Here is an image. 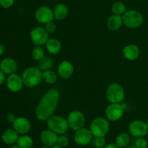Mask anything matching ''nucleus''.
<instances>
[{"label": "nucleus", "mask_w": 148, "mask_h": 148, "mask_svg": "<svg viewBox=\"0 0 148 148\" xmlns=\"http://www.w3.org/2000/svg\"><path fill=\"white\" fill-rule=\"evenodd\" d=\"M59 91L55 88L49 90L43 95L39 101L36 109V116L40 121H47L49 118L53 116V113L59 104Z\"/></svg>", "instance_id": "1"}, {"label": "nucleus", "mask_w": 148, "mask_h": 148, "mask_svg": "<svg viewBox=\"0 0 148 148\" xmlns=\"http://www.w3.org/2000/svg\"><path fill=\"white\" fill-rule=\"evenodd\" d=\"M43 72L38 67L30 66L25 69L22 75L23 84L27 88H34L40 84L42 78Z\"/></svg>", "instance_id": "2"}, {"label": "nucleus", "mask_w": 148, "mask_h": 148, "mask_svg": "<svg viewBox=\"0 0 148 148\" xmlns=\"http://www.w3.org/2000/svg\"><path fill=\"white\" fill-rule=\"evenodd\" d=\"M123 23L127 27L135 29L143 23V16L140 12L134 10H127L122 15Z\"/></svg>", "instance_id": "3"}, {"label": "nucleus", "mask_w": 148, "mask_h": 148, "mask_svg": "<svg viewBox=\"0 0 148 148\" xmlns=\"http://www.w3.org/2000/svg\"><path fill=\"white\" fill-rule=\"evenodd\" d=\"M110 130V124L108 120L103 117H98L92 121L90 127V130L92 136L105 137Z\"/></svg>", "instance_id": "4"}, {"label": "nucleus", "mask_w": 148, "mask_h": 148, "mask_svg": "<svg viewBox=\"0 0 148 148\" xmlns=\"http://www.w3.org/2000/svg\"><path fill=\"white\" fill-rule=\"evenodd\" d=\"M46 121L48 127L57 134H64L69 128L67 119L59 116H51Z\"/></svg>", "instance_id": "5"}, {"label": "nucleus", "mask_w": 148, "mask_h": 148, "mask_svg": "<svg viewBox=\"0 0 148 148\" xmlns=\"http://www.w3.org/2000/svg\"><path fill=\"white\" fill-rule=\"evenodd\" d=\"M124 96V90L120 84L112 83L107 88L106 98L111 103H120Z\"/></svg>", "instance_id": "6"}, {"label": "nucleus", "mask_w": 148, "mask_h": 148, "mask_svg": "<svg viewBox=\"0 0 148 148\" xmlns=\"http://www.w3.org/2000/svg\"><path fill=\"white\" fill-rule=\"evenodd\" d=\"M66 119L69 128L73 131H77L83 128L85 126V117L84 114L79 111H73L69 113Z\"/></svg>", "instance_id": "7"}, {"label": "nucleus", "mask_w": 148, "mask_h": 148, "mask_svg": "<svg viewBox=\"0 0 148 148\" xmlns=\"http://www.w3.org/2000/svg\"><path fill=\"white\" fill-rule=\"evenodd\" d=\"M49 34L45 27H36L30 32V39L36 46H43L49 40Z\"/></svg>", "instance_id": "8"}, {"label": "nucleus", "mask_w": 148, "mask_h": 148, "mask_svg": "<svg viewBox=\"0 0 148 148\" xmlns=\"http://www.w3.org/2000/svg\"><path fill=\"white\" fill-rule=\"evenodd\" d=\"M130 134L135 137H143L148 133V127L146 122L142 120H134L129 126Z\"/></svg>", "instance_id": "9"}, {"label": "nucleus", "mask_w": 148, "mask_h": 148, "mask_svg": "<svg viewBox=\"0 0 148 148\" xmlns=\"http://www.w3.org/2000/svg\"><path fill=\"white\" fill-rule=\"evenodd\" d=\"M124 105L120 103H111L106 109L107 119L111 121H118L124 114Z\"/></svg>", "instance_id": "10"}, {"label": "nucleus", "mask_w": 148, "mask_h": 148, "mask_svg": "<svg viewBox=\"0 0 148 148\" xmlns=\"http://www.w3.org/2000/svg\"><path fill=\"white\" fill-rule=\"evenodd\" d=\"M35 16L37 21L42 24H46L47 23L51 22L54 18L53 10L47 6H41L38 7L36 10Z\"/></svg>", "instance_id": "11"}, {"label": "nucleus", "mask_w": 148, "mask_h": 148, "mask_svg": "<svg viewBox=\"0 0 148 148\" xmlns=\"http://www.w3.org/2000/svg\"><path fill=\"white\" fill-rule=\"evenodd\" d=\"M92 137V134L90 130L83 127L77 131H75L74 140L78 145L85 146L90 143Z\"/></svg>", "instance_id": "12"}, {"label": "nucleus", "mask_w": 148, "mask_h": 148, "mask_svg": "<svg viewBox=\"0 0 148 148\" xmlns=\"http://www.w3.org/2000/svg\"><path fill=\"white\" fill-rule=\"evenodd\" d=\"M13 124V129L20 134H26L30 132L31 125L28 119L25 117H17L14 120Z\"/></svg>", "instance_id": "13"}, {"label": "nucleus", "mask_w": 148, "mask_h": 148, "mask_svg": "<svg viewBox=\"0 0 148 148\" xmlns=\"http://www.w3.org/2000/svg\"><path fill=\"white\" fill-rule=\"evenodd\" d=\"M23 85L24 84L22 77L15 73L10 75L7 79V87L11 92H18L23 88Z\"/></svg>", "instance_id": "14"}, {"label": "nucleus", "mask_w": 148, "mask_h": 148, "mask_svg": "<svg viewBox=\"0 0 148 148\" xmlns=\"http://www.w3.org/2000/svg\"><path fill=\"white\" fill-rule=\"evenodd\" d=\"M58 134L52 130H43L40 135V139L41 143L46 147H51L57 144Z\"/></svg>", "instance_id": "15"}, {"label": "nucleus", "mask_w": 148, "mask_h": 148, "mask_svg": "<svg viewBox=\"0 0 148 148\" xmlns=\"http://www.w3.org/2000/svg\"><path fill=\"white\" fill-rule=\"evenodd\" d=\"M0 69L5 75H12L15 73L17 69V63L14 59L5 58L0 62Z\"/></svg>", "instance_id": "16"}, {"label": "nucleus", "mask_w": 148, "mask_h": 148, "mask_svg": "<svg viewBox=\"0 0 148 148\" xmlns=\"http://www.w3.org/2000/svg\"><path fill=\"white\" fill-rule=\"evenodd\" d=\"M74 73V66L69 61H63L58 66V74L61 77L68 79Z\"/></svg>", "instance_id": "17"}, {"label": "nucleus", "mask_w": 148, "mask_h": 148, "mask_svg": "<svg viewBox=\"0 0 148 148\" xmlns=\"http://www.w3.org/2000/svg\"><path fill=\"white\" fill-rule=\"evenodd\" d=\"M140 49L134 44H130L126 46L123 51L124 56L125 59L130 61H134L140 56Z\"/></svg>", "instance_id": "18"}, {"label": "nucleus", "mask_w": 148, "mask_h": 148, "mask_svg": "<svg viewBox=\"0 0 148 148\" xmlns=\"http://www.w3.org/2000/svg\"><path fill=\"white\" fill-rule=\"evenodd\" d=\"M107 27L109 30H117L121 28L122 25L124 24L123 23L122 16L119 14H114L108 17L107 20Z\"/></svg>", "instance_id": "19"}, {"label": "nucleus", "mask_w": 148, "mask_h": 148, "mask_svg": "<svg viewBox=\"0 0 148 148\" xmlns=\"http://www.w3.org/2000/svg\"><path fill=\"white\" fill-rule=\"evenodd\" d=\"M19 138V134L14 129H8L3 132L1 140L7 145H14L17 143Z\"/></svg>", "instance_id": "20"}, {"label": "nucleus", "mask_w": 148, "mask_h": 148, "mask_svg": "<svg viewBox=\"0 0 148 148\" xmlns=\"http://www.w3.org/2000/svg\"><path fill=\"white\" fill-rule=\"evenodd\" d=\"M46 49L51 54H57L62 49V44L58 39L49 38L46 43Z\"/></svg>", "instance_id": "21"}, {"label": "nucleus", "mask_w": 148, "mask_h": 148, "mask_svg": "<svg viewBox=\"0 0 148 148\" xmlns=\"http://www.w3.org/2000/svg\"><path fill=\"white\" fill-rule=\"evenodd\" d=\"M53 16L56 20H61L67 16L69 10L64 4H59L54 7L53 10Z\"/></svg>", "instance_id": "22"}, {"label": "nucleus", "mask_w": 148, "mask_h": 148, "mask_svg": "<svg viewBox=\"0 0 148 148\" xmlns=\"http://www.w3.org/2000/svg\"><path fill=\"white\" fill-rule=\"evenodd\" d=\"M17 145L20 148H31L33 145V138L27 134H23L21 137H19Z\"/></svg>", "instance_id": "23"}, {"label": "nucleus", "mask_w": 148, "mask_h": 148, "mask_svg": "<svg viewBox=\"0 0 148 148\" xmlns=\"http://www.w3.org/2000/svg\"><path fill=\"white\" fill-rule=\"evenodd\" d=\"M130 142V137L127 133H121L116 139V145L119 148H124L128 146Z\"/></svg>", "instance_id": "24"}, {"label": "nucleus", "mask_w": 148, "mask_h": 148, "mask_svg": "<svg viewBox=\"0 0 148 148\" xmlns=\"http://www.w3.org/2000/svg\"><path fill=\"white\" fill-rule=\"evenodd\" d=\"M42 78H43V80L46 83L53 84L57 80V75H56V72L49 69V70L44 71L43 72Z\"/></svg>", "instance_id": "25"}, {"label": "nucleus", "mask_w": 148, "mask_h": 148, "mask_svg": "<svg viewBox=\"0 0 148 148\" xmlns=\"http://www.w3.org/2000/svg\"><path fill=\"white\" fill-rule=\"evenodd\" d=\"M38 68L40 70L46 71L51 69V68L53 66V61L51 58L46 56V57L43 58L41 60L39 61Z\"/></svg>", "instance_id": "26"}, {"label": "nucleus", "mask_w": 148, "mask_h": 148, "mask_svg": "<svg viewBox=\"0 0 148 148\" xmlns=\"http://www.w3.org/2000/svg\"><path fill=\"white\" fill-rule=\"evenodd\" d=\"M111 8H112V12L114 14H119V15H121L127 11V7L125 4L121 1H116L114 3Z\"/></svg>", "instance_id": "27"}, {"label": "nucleus", "mask_w": 148, "mask_h": 148, "mask_svg": "<svg viewBox=\"0 0 148 148\" xmlns=\"http://www.w3.org/2000/svg\"><path fill=\"white\" fill-rule=\"evenodd\" d=\"M32 56L33 59L36 61L41 60L43 58L45 57L44 51L42 49L40 46H36L32 51Z\"/></svg>", "instance_id": "28"}, {"label": "nucleus", "mask_w": 148, "mask_h": 148, "mask_svg": "<svg viewBox=\"0 0 148 148\" xmlns=\"http://www.w3.org/2000/svg\"><path fill=\"white\" fill-rule=\"evenodd\" d=\"M94 145L96 148H103L106 146L105 137H96L94 140Z\"/></svg>", "instance_id": "29"}, {"label": "nucleus", "mask_w": 148, "mask_h": 148, "mask_svg": "<svg viewBox=\"0 0 148 148\" xmlns=\"http://www.w3.org/2000/svg\"><path fill=\"white\" fill-rule=\"evenodd\" d=\"M57 144L63 147H67L68 145H69V139L66 136L62 134V135L58 137Z\"/></svg>", "instance_id": "30"}, {"label": "nucleus", "mask_w": 148, "mask_h": 148, "mask_svg": "<svg viewBox=\"0 0 148 148\" xmlns=\"http://www.w3.org/2000/svg\"><path fill=\"white\" fill-rule=\"evenodd\" d=\"M135 146L137 148H147L148 145L147 142L145 139L143 138V137H140L137 139L135 142Z\"/></svg>", "instance_id": "31"}, {"label": "nucleus", "mask_w": 148, "mask_h": 148, "mask_svg": "<svg viewBox=\"0 0 148 148\" xmlns=\"http://www.w3.org/2000/svg\"><path fill=\"white\" fill-rule=\"evenodd\" d=\"M45 29L46 30V31L49 33H52L56 30V24H55L53 22H49V23H47L46 24H45Z\"/></svg>", "instance_id": "32"}, {"label": "nucleus", "mask_w": 148, "mask_h": 148, "mask_svg": "<svg viewBox=\"0 0 148 148\" xmlns=\"http://www.w3.org/2000/svg\"><path fill=\"white\" fill-rule=\"evenodd\" d=\"M14 0H0V5L4 8H10L14 4Z\"/></svg>", "instance_id": "33"}, {"label": "nucleus", "mask_w": 148, "mask_h": 148, "mask_svg": "<svg viewBox=\"0 0 148 148\" xmlns=\"http://www.w3.org/2000/svg\"><path fill=\"white\" fill-rule=\"evenodd\" d=\"M7 120H8V121L13 123V122H14V120L16 119V117H15V116L14 115V114H12V113H10V114H9L8 115H7Z\"/></svg>", "instance_id": "34"}, {"label": "nucleus", "mask_w": 148, "mask_h": 148, "mask_svg": "<svg viewBox=\"0 0 148 148\" xmlns=\"http://www.w3.org/2000/svg\"><path fill=\"white\" fill-rule=\"evenodd\" d=\"M5 81V74L0 69V85Z\"/></svg>", "instance_id": "35"}, {"label": "nucleus", "mask_w": 148, "mask_h": 148, "mask_svg": "<svg viewBox=\"0 0 148 148\" xmlns=\"http://www.w3.org/2000/svg\"><path fill=\"white\" fill-rule=\"evenodd\" d=\"M4 52H5V47L2 43H0V56L4 54Z\"/></svg>", "instance_id": "36"}, {"label": "nucleus", "mask_w": 148, "mask_h": 148, "mask_svg": "<svg viewBox=\"0 0 148 148\" xmlns=\"http://www.w3.org/2000/svg\"><path fill=\"white\" fill-rule=\"evenodd\" d=\"M103 148H119L116 144L114 143H111V144H108L107 145H106Z\"/></svg>", "instance_id": "37"}, {"label": "nucleus", "mask_w": 148, "mask_h": 148, "mask_svg": "<svg viewBox=\"0 0 148 148\" xmlns=\"http://www.w3.org/2000/svg\"><path fill=\"white\" fill-rule=\"evenodd\" d=\"M50 148H64V147H62V146L59 145H58V144H56V145H53V146H52V147H51Z\"/></svg>", "instance_id": "38"}, {"label": "nucleus", "mask_w": 148, "mask_h": 148, "mask_svg": "<svg viewBox=\"0 0 148 148\" xmlns=\"http://www.w3.org/2000/svg\"><path fill=\"white\" fill-rule=\"evenodd\" d=\"M124 148H137L135 146H127V147H124Z\"/></svg>", "instance_id": "39"}, {"label": "nucleus", "mask_w": 148, "mask_h": 148, "mask_svg": "<svg viewBox=\"0 0 148 148\" xmlns=\"http://www.w3.org/2000/svg\"><path fill=\"white\" fill-rule=\"evenodd\" d=\"M10 148H20V147H19L17 145H14V146H12V147Z\"/></svg>", "instance_id": "40"}, {"label": "nucleus", "mask_w": 148, "mask_h": 148, "mask_svg": "<svg viewBox=\"0 0 148 148\" xmlns=\"http://www.w3.org/2000/svg\"><path fill=\"white\" fill-rule=\"evenodd\" d=\"M146 124H147V127H148V119H147V121H146Z\"/></svg>", "instance_id": "41"}, {"label": "nucleus", "mask_w": 148, "mask_h": 148, "mask_svg": "<svg viewBox=\"0 0 148 148\" xmlns=\"http://www.w3.org/2000/svg\"><path fill=\"white\" fill-rule=\"evenodd\" d=\"M31 148H38V147H31Z\"/></svg>", "instance_id": "42"}]
</instances>
